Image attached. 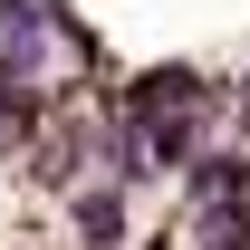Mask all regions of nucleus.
<instances>
[{"instance_id":"obj_1","label":"nucleus","mask_w":250,"mask_h":250,"mask_svg":"<svg viewBox=\"0 0 250 250\" xmlns=\"http://www.w3.org/2000/svg\"><path fill=\"white\" fill-rule=\"evenodd\" d=\"M77 231H87V241H116L125 231V192H87V202H77Z\"/></svg>"}]
</instances>
